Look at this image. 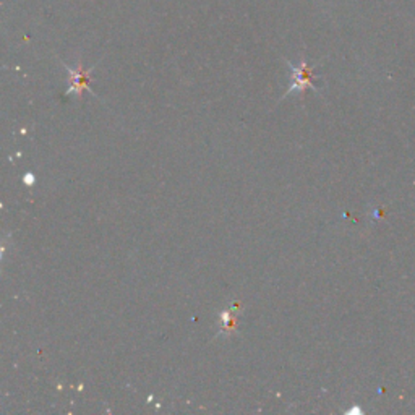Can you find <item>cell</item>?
I'll return each instance as SVG.
<instances>
[{
	"instance_id": "1",
	"label": "cell",
	"mask_w": 415,
	"mask_h": 415,
	"mask_svg": "<svg viewBox=\"0 0 415 415\" xmlns=\"http://www.w3.org/2000/svg\"><path fill=\"white\" fill-rule=\"evenodd\" d=\"M288 64L292 69V85L288 93H286V96L294 94V93H304L307 88L316 90L314 85V69H311L305 60H302L299 65H292L289 60Z\"/></svg>"
},
{
	"instance_id": "2",
	"label": "cell",
	"mask_w": 415,
	"mask_h": 415,
	"mask_svg": "<svg viewBox=\"0 0 415 415\" xmlns=\"http://www.w3.org/2000/svg\"><path fill=\"white\" fill-rule=\"evenodd\" d=\"M65 70L69 71L70 80H71V86L70 90L66 91V94H76L81 96L83 90H90V76H91V70H85L81 62H78L76 69H70L69 65H64Z\"/></svg>"
},
{
	"instance_id": "3",
	"label": "cell",
	"mask_w": 415,
	"mask_h": 415,
	"mask_svg": "<svg viewBox=\"0 0 415 415\" xmlns=\"http://www.w3.org/2000/svg\"><path fill=\"white\" fill-rule=\"evenodd\" d=\"M235 309H237V305H235ZM235 309H234V311L225 310L223 314V328H221L223 332H230L235 330V315H237Z\"/></svg>"
}]
</instances>
